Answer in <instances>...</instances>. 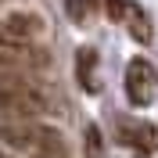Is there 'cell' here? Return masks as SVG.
Returning a JSON list of instances; mask_svg holds the SVG:
<instances>
[{
    "mask_svg": "<svg viewBox=\"0 0 158 158\" xmlns=\"http://www.w3.org/2000/svg\"><path fill=\"white\" fill-rule=\"evenodd\" d=\"M47 54L40 47H0V72L7 69H47Z\"/></svg>",
    "mask_w": 158,
    "mask_h": 158,
    "instance_id": "6",
    "label": "cell"
},
{
    "mask_svg": "<svg viewBox=\"0 0 158 158\" xmlns=\"http://www.w3.org/2000/svg\"><path fill=\"white\" fill-rule=\"evenodd\" d=\"M126 7H129L126 0H104V11H108L111 22H122V18H126Z\"/></svg>",
    "mask_w": 158,
    "mask_h": 158,
    "instance_id": "11",
    "label": "cell"
},
{
    "mask_svg": "<svg viewBox=\"0 0 158 158\" xmlns=\"http://www.w3.org/2000/svg\"><path fill=\"white\" fill-rule=\"evenodd\" d=\"M0 158H11V155H4V151H0Z\"/></svg>",
    "mask_w": 158,
    "mask_h": 158,
    "instance_id": "12",
    "label": "cell"
},
{
    "mask_svg": "<svg viewBox=\"0 0 158 158\" xmlns=\"http://www.w3.org/2000/svg\"><path fill=\"white\" fill-rule=\"evenodd\" d=\"M126 18H129V36L140 40V43H151V36H155V32H151V22H148V15L137 7V4L126 7Z\"/></svg>",
    "mask_w": 158,
    "mask_h": 158,
    "instance_id": "8",
    "label": "cell"
},
{
    "mask_svg": "<svg viewBox=\"0 0 158 158\" xmlns=\"http://www.w3.org/2000/svg\"><path fill=\"white\" fill-rule=\"evenodd\" d=\"M155 94H158L155 65L144 61V58H133L126 65V97H129V104L133 108H148L151 101H155Z\"/></svg>",
    "mask_w": 158,
    "mask_h": 158,
    "instance_id": "3",
    "label": "cell"
},
{
    "mask_svg": "<svg viewBox=\"0 0 158 158\" xmlns=\"http://www.w3.org/2000/svg\"><path fill=\"white\" fill-rule=\"evenodd\" d=\"M0 47H4V43H0Z\"/></svg>",
    "mask_w": 158,
    "mask_h": 158,
    "instance_id": "13",
    "label": "cell"
},
{
    "mask_svg": "<svg viewBox=\"0 0 158 158\" xmlns=\"http://www.w3.org/2000/svg\"><path fill=\"white\" fill-rule=\"evenodd\" d=\"M65 11H69L72 22L86 25V22L94 18V11H97V0H65Z\"/></svg>",
    "mask_w": 158,
    "mask_h": 158,
    "instance_id": "10",
    "label": "cell"
},
{
    "mask_svg": "<svg viewBox=\"0 0 158 158\" xmlns=\"http://www.w3.org/2000/svg\"><path fill=\"white\" fill-rule=\"evenodd\" d=\"M0 140L25 158H72L65 137L36 118H0Z\"/></svg>",
    "mask_w": 158,
    "mask_h": 158,
    "instance_id": "1",
    "label": "cell"
},
{
    "mask_svg": "<svg viewBox=\"0 0 158 158\" xmlns=\"http://www.w3.org/2000/svg\"><path fill=\"white\" fill-rule=\"evenodd\" d=\"M40 29H43L40 15H25V11L7 15L0 22V43H29L32 36H40Z\"/></svg>",
    "mask_w": 158,
    "mask_h": 158,
    "instance_id": "5",
    "label": "cell"
},
{
    "mask_svg": "<svg viewBox=\"0 0 158 158\" xmlns=\"http://www.w3.org/2000/svg\"><path fill=\"white\" fill-rule=\"evenodd\" d=\"M97 50L94 47H79L76 50V79L86 94H97L101 90V72H97Z\"/></svg>",
    "mask_w": 158,
    "mask_h": 158,
    "instance_id": "7",
    "label": "cell"
},
{
    "mask_svg": "<svg viewBox=\"0 0 158 158\" xmlns=\"http://www.w3.org/2000/svg\"><path fill=\"white\" fill-rule=\"evenodd\" d=\"M0 111H7L11 118H36L54 111V101L32 79L18 72H0Z\"/></svg>",
    "mask_w": 158,
    "mask_h": 158,
    "instance_id": "2",
    "label": "cell"
},
{
    "mask_svg": "<svg viewBox=\"0 0 158 158\" xmlns=\"http://www.w3.org/2000/svg\"><path fill=\"white\" fill-rule=\"evenodd\" d=\"M118 140L126 148H133V151L151 155L158 148V129L151 122H144V118H118Z\"/></svg>",
    "mask_w": 158,
    "mask_h": 158,
    "instance_id": "4",
    "label": "cell"
},
{
    "mask_svg": "<svg viewBox=\"0 0 158 158\" xmlns=\"http://www.w3.org/2000/svg\"><path fill=\"white\" fill-rule=\"evenodd\" d=\"M83 151H86V158H108V155H104V133H101V126H97V122H90V126H86Z\"/></svg>",
    "mask_w": 158,
    "mask_h": 158,
    "instance_id": "9",
    "label": "cell"
}]
</instances>
